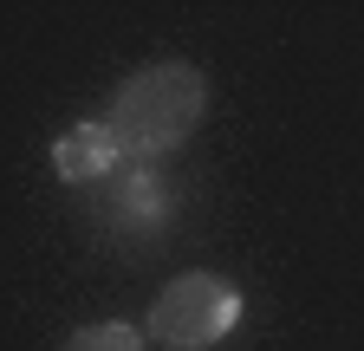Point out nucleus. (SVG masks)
<instances>
[{"instance_id": "nucleus-3", "label": "nucleus", "mask_w": 364, "mask_h": 351, "mask_svg": "<svg viewBox=\"0 0 364 351\" xmlns=\"http://www.w3.org/2000/svg\"><path fill=\"white\" fill-rule=\"evenodd\" d=\"M169 215V189L156 183L150 169H117L111 183L98 189V222H111L117 234H136Z\"/></svg>"}, {"instance_id": "nucleus-2", "label": "nucleus", "mask_w": 364, "mask_h": 351, "mask_svg": "<svg viewBox=\"0 0 364 351\" xmlns=\"http://www.w3.org/2000/svg\"><path fill=\"white\" fill-rule=\"evenodd\" d=\"M241 319V293L235 280H221V274H182L163 286V299L150 306V319H144V338L169 345V351H208L215 338H228Z\"/></svg>"}, {"instance_id": "nucleus-5", "label": "nucleus", "mask_w": 364, "mask_h": 351, "mask_svg": "<svg viewBox=\"0 0 364 351\" xmlns=\"http://www.w3.org/2000/svg\"><path fill=\"white\" fill-rule=\"evenodd\" d=\"M59 351H144V332L124 319H105V325H78Z\"/></svg>"}, {"instance_id": "nucleus-4", "label": "nucleus", "mask_w": 364, "mask_h": 351, "mask_svg": "<svg viewBox=\"0 0 364 351\" xmlns=\"http://www.w3.org/2000/svg\"><path fill=\"white\" fill-rule=\"evenodd\" d=\"M53 163H59L65 183H111L130 156H124V144H117L111 124H78V130H65V137H59Z\"/></svg>"}, {"instance_id": "nucleus-1", "label": "nucleus", "mask_w": 364, "mask_h": 351, "mask_svg": "<svg viewBox=\"0 0 364 351\" xmlns=\"http://www.w3.org/2000/svg\"><path fill=\"white\" fill-rule=\"evenodd\" d=\"M202 104H208V85L196 65H144L136 78H124V92L111 104V130L130 163H150L176 144H189V130L202 124Z\"/></svg>"}]
</instances>
